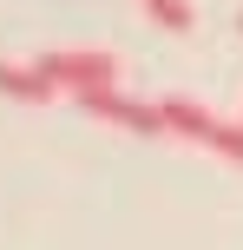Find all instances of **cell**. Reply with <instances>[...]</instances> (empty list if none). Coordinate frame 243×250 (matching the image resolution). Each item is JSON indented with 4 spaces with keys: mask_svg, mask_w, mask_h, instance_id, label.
Returning a JSON list of instances; mask_svg holds the SVG:
<instances>
[{
    "mask_svg": "<svg viewBox=\"0 0 243 250\" xmlns=\"http://www.w3.org/2000/svg\"><path fill=\"white\" fill-rule=\"evenodd\" d=\"M145 13H151V26H165V33H191V0H138Z\"/></svg>",
    "mask_w": 243,
    "mask_h": 250,
    "instance_id": "5b68a950",
    "label": "cell"
},
{
    "mask_svg": "<svg viewBox=\"0 0 243 250\" xmlns=\"http://www.w3.org/2000/svg\"><path fill=\"white\" fill-rule=\"evenodd\" d=\"M158 105H165L171 138H191V145H204V151H217V158L243 165V119H217L210 105H197V99H158Z\"/></svg>",
    "mask_w": 243,
    "mask_h": 250,
    "instance_id": "7a4b0ae2",
    "label": "cell"
},
{
    "mask_svg": "<svg viewBox=\"0 0 243 250\" xmlns=\"http://www.w3.org/2000/svg\"><path fill=\"white\" fill-rule=\"evenodd\" d=\"M39 66H46V79L59 92H73V99H92V92H112L118 86V53L105 46H46L39 53Z\"/></svg>",
    "mask_w": 243,
    "mask_h": 250,
    "instance_id": "6da1fadb",
    "label": "cell"
},
{
    "mask_svg": "<svg viewBox=\"0 0 243 250\" xmlns=\"http://www.w3.org/2000/svg\"><path fill=\"white\" fill-rule=\"evenodd\" d=\"M92 119H105V125H118V132H138V138H171V125H165V105H151V99H131L125 86H112V92H92V99H79Z\"/></svg>",
    "mask_w": 243,
    "mask_h": 250,
    "instance_id": "3957f363",
    "label": "cell"
},
{
    "mask_svg": "<svg viewBox=\"0 0 243 250\" xmlns=\"http://www.w3.org/2000/svg\"><path fill=\"white\" fill-rule=\"evenodd\" d=\"M0 99H20V105H53V99H66V92L46 79V66H39V60H0Z\"/></svg>",
    "mask_w": 243,
    "mask_h": 250,
    "instance_id": "277c9868",
    "label": "cell"
},
{
    "mask_svg": "<svg viewBox=\"0 0 243 250\" xmlns=\"http://www.w3.org/2000/svg\"><path fill=\"white\" fill-rule=\"evenodd\" d=\"M237 26H243V20H237Z\"/></svg>",
    "mask_w": 243,
    "mask_h": 250,
    "instance_id": "8992f818",
    "label": "cell"
}]
</instances>
